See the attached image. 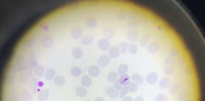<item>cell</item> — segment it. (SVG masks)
Here are the masks:
<instances>
[{
	"mask_svg": "<svg viewBox=\"0 0 205 101\" xmlns=\"http://www.w3.org/2000/svg\"><path fill=\"white\" fill-rule=\"evenodd\" d=\"M121 51L122 50L120 47L116 46H113L110 47L108 50V54L112 58H117L120 56Z\"/></svg>",
	"mask_w": 205,
	"mask_h": 101,
	"instance_id": "cell-1",
	"label": "cell"
},
{
	"mask_svg": "<svg viewBox=\"0 0 205 101\" xmlns=\"http://www.w3.org/2000/svg\"><path fill=\"white\" fill-rule=\"evenodd\" d=\"M110 56L108 55H102L99 58L98 60V65L101 67H106L108 66L110 64V61H111V59H110Z\"/></svg>",
	"mask_w": 205,
	"mask_h": 101,
	"instance_id": "cell-2",
	"label": "cell"
},
{
	"mask_svg": "<svg viewBox=\"0 0 205 101\" xmlns=\"http://www.w3.org/2000/svg\"><path fill=\"white\" fill-rule=\"evenodd\" d=\"M160 49V44L157 42H153L150 43L147 47V51L150 54H154Z\"/></svg>",
	"mask_w": 205,
	"mask_h": 101,
	"instance_id": "cell-3",
	"label": "cell"
},
{
	"mask_svg": "<svg viewBox=\"0 0 205 101\" xmlns=\"http://www.w3.org/2000/svg\"><path fill=\"white\" fill-rule=\"evenodd\" d=\"M108 38H101L98 43V47L102 51H106L110 46Z\"/></svg>",
	"mask_w": 205,
	"mask_h": 101,
	"instance_id": "cell-4",
	"label": "cell"
},
{
	"mask_svg": "<svg viewBox=\"0 0 205 101\" xmlns=\"http://www.w3.org/2000/svg\"><path fill=\"white\" fill-rule=\"evenodd\" d=\"M139 33L138 32L134 30H132L129 31L127 33V38L130 42H136L139 39Z\"/></svg>",
	"mask_w": 205,
	"mask_h": 101,
	"instance_id": "cell-5",
	"label": "cell"
},
{
	"mask_svg": "<svg viewBox=\"0 0 205 101\" xmlns=\"http://www.w3.org/2000/svg\"><path fill=\"white\" fill-rule=\"evenodd\" d=\"M146 82L150 85H153L158 80V74L156 72H151L147 75Z\"/></svg>",
	"mask_w": 205,
	"mask_h": 101,
	"instance_id": "cell-6",
	"label": "cell"
},
{
	"mask_svg": "<svg viewBox=\"0 0 205 101\" xmlns=\"http://www.w3.org/2000/svg\"><path fill=\"white\" fill-rule=\"evenodd\" d=\"M106 94H107L108 96H109L112 99H116L120 95V93L118 92V91L115 89L113 87H108L106 88Z\"/></svg>",
	"mask_w": 205,
	"mask_h": 101,
	"instance_id": "cell-7",
	"label": "cell"
},
{
	"mask_svg": "<svg viewBox=\"0 0 205 101\" xmlns=\"http://www.w3.org/2000/svg\"><path fill=\"white\" fill-rule=\"evenodd\" d=\"M72 55L76 59H80L83 56V50L79 47H75L72 51Z\"/></svg>",
	"mask_w": 205,
	"mask_h": 101,
	"instance_id": "cell-8",
	"label": "cell"
},
{
	"mask_svg": "<svg viewBox=\"0 0 205 101\" xmlns=\"http://www.w3.org/2000/svg\"><path fill=\"white\" fill-rule=\"evenodd\" d=\"M80 83L82 85L84 86V87L89 88L91 87L92 84V79L89 76L85 75L82 77L80 80Z\"/></svg>",
	"mask_w": 205,
	"mask_h": 101,
	"instance_id": "cell-9",
	"label": "cell"
},
{
	"mask_svg": "<svg viewBox=\"0 0 205 101\" xmlns=\"http://www.w3.org/2000/svg\"><path fill=\"white\" fill-rule=\"evenodd\" d=\"M88 73L90 76L93 77H97L100 75V68L95 65H91L89 67Z\"/></svg>",
	"mask_w": 205,
	"mask_h": 101,
	"instance_id": "cell-10",
	"label": "cell"
},
{
	"mask_svg": "<svg viewBox=\"0 0 205 101\" xmlns=\"http://www.w3.org/2000/svg\"><path fill=\"white\" fill-rule=\"evenodd\" d=\"M85 25L90 29H93L97 25V20L93 17H89L85 19Z\"/></svg>",
	"mask_w": 205,
	"mask_h": 101,
	"instance_id": "cell-11",
	"label": "cell"
},
{
	"mask_svg": "<svg viewBox=\"0 0 205 101\" xmlns=\"http://www.w3.org/2000/svg\"><path fill=\"white\" fill-rule=\"evenodd\" d=\"M150 39H151V36L149 34H144V35L142 36L140 40H139V45H140L141 47H146V46L147 45V44H148L149 41L150 40Z\"/></svg>",
	"mask_w": 205,
	"mask_h": 101,
	"instance_id": "cell-12",
	"label": "cell"
},
{
	"mask_svg": "<svg viewBox=\"0 0 205 101\" xmlns=\"http://www.w3.org/2000/svg\"><path fill=\"white\" fill-rule=\"evenodd\" d=\"M75 95L79 97H84L88 94V90L83 87H77L75 89Z\"/></svg>",
	"mask_w": 205,
	"mask_h": 101,
	"instance_id": "cell-13",
	"label": "cell"
},
{
	"mask_svg": "<svg viewBox=\"0 0 205 101\" xmlns=\"http://www.w3.org/2000/svg\"><path fill=\"white\" fill-rule=\"evenodd\" d=\"M118 82L122 85V86H127L130 83V78L128 75H120L118 78Z\"/></svg>",
	"mask_w": 205,
	"mask_h": 101,
	"instance_id": "cell-14",
	"label": "cell"
},
{
	"mask_svg": "<svg viewBox=\"0 0 205 101\" xmlns=\"http://www.w3.org/2000/svg\"><path fill=\"white\" fill-rule=\"evenodd\" d=\"M159 87H160L162 88H163V89H165V88H168L171 85V80L169 78H162L160 81H159Z\"/></svg>",
	"mask_w": 205,
	"mask_h": 101,
	"instance_id": "cell-15",
	"label": "cell"
},
{
	"mask_svg": "<svg viewBox=\"0 0 205 101\" xmlns=\"http://www.w3.org/2000/svg\"><path fill=\"white\" fill-rule=\"evenodd\" d=\"M94 40V36L92 35H85L81 40V43L84 46H88L91 44Z\"/></svg>",
	"mask_w": 205,
	"mask_h": 101,
	"instance_id": "cell-16",
	"label": "cell"
},
{
	"mask_svg": "<svg viewBox=\"0 0 205 101\" xmlns=\"http://www.w3.org/2000/svg\"><path fill=\"white\" fill-rule=\"evenodd\" d=\"M103 35L106 38L112 39L115 35V30L112 27H106L103 30Z\"/></svg>",
	"mask_w": 205,
	"mask_h": 101,
	"instance_id": "cell-17",
	"label": "cell"
},
{
	"mask_svg": "<svg viewBox=\"0 0 205 101\" xmlns=\"http://www.w3.org/2000/svg\"><path fill=\"white\" fill-rule=\"evenodd\" d=\"M128 71H129L128 65L125 63L121 64L119 66V67L118 68V73L120 75H126L127 73L128 72Z\"/></svg>",
	"mask_w": 205,
	"mask_h": 101,
	"instance_id": "cell-18",
	"label": "cell"
},
{
	"mask_svg": "<svg viewBox=\"0 0 205 101\" xmlns=\"http://www.w3.org/2000/svg\"><path fill=\"white\" fill-rule=\"evenodd\" d=\"M70 74L73 77H79L80 76L82 70L78 66H73L70 68Z\"/></svg>",
	"mask_w": 205,
	"mask_h": 101,
	"instance_id": "cell-19",
	"label": "cell"
},
{
	"mask_svg": "<svg viewBox=\"0 0 205 101\" xmlns=\"http://www.w3.org/2000/svg\"><path fill=\"white\" fill-rule=\"evenodd\" d=\"M118 73H117L115 71L110 72L107 76V80L108 81V82H110V83L116 82L115 81L117 80V79L118 78Z\"/></svg>",
	"mask_w": 205,
	"mask_h": 101,
	"instance_id": "cell-20",
	"label": "cell"
},
{
	"mask_svg": "<svg viewBox=\"0 0 205 101\" xmlns=\"http://www.w3.org/2000/svg\"><path fill=\"white\" fill-rule=\"evenodd\" d=\"M180 87H181V86H180V84L177 83H174V84L172 85L170 87V90H169L170 94L171 95H175V94H177V93L179 91Z\"/></svg>",
	"mask_w": 205,
	"mask_h": 101,
	"instance_id": "cell-21",
	"label": "cell"
},
{
	"mask_svg": "<svg viewBox=\"0 0 205 101\" xmlns=\"http://www.w3.org/2000/svg\"><path fill=\"white\" fill-rule=\"evenodd\" d=\"M131 78L134 81V82L138 84H141L143 82V78L140 74L134 73L131 76Z\"/></svg>",
	"mask_w": 205,
	"mask_h": 101,
	"instance_id": "cell-22",
	"label": "cell"
},
{
	"mask_svg": "<svg viewBox=\"0 0 205 101\" xmlns=\"http://www.w3.org/2000/svg\"><path fill=\"white\" fill-rule=\"evenodd\" d=\"M129 51L130 52L131 54H134L137 53V52L138 51V47L137 46V44H134V43L129 44Z\"/></svg>",
	"mask_w": 205,
	"mask_h": 101,
	"instance_id": "cell-23",
	"label": "cell"
},
{
	"mask_svg": "<svg viewBox=\"0 0 205 101\" xmlns=\"http://www.w3.org/2000/svg\"><path fill=\"white\" fill-rule=\"evenodd\" d=\"M127 87L130 92L135 93L137 90V85L135 82H130L127 85Z\"/></svg>",
	"mask_w": 205,
	"mask_h": 101,
	"instance_id": "cell-24",
	"label": "cell"
},
{
	"mask_svg": "<svg viewBox=\"0 0 205 101\" xmlns=\"http://www.w3.org/2000/svg\"><path fill=\"white\" fill-rule=\"evenodd\" d=\"M174 71V68L172 66H167L163 70L164 73L167 75H170L172 74H173Z\"/></svg>",
	"mask_w": 205,
	"mask_h": 101,
	"instance_id": "cell-25",
	"label": "cell"
},
{
	"mask_svg": "<svg viewBox=\"0 0 205 101\" xmlns=\"http://www.w3.org/2000/svg\"><path fill=\"white\" fill-rule=\"evenodd\" d=\"M164 63H165L167 66H170V65H172V64H175L176 61L170 58H167L165 59V60H164Z\"/></svg>",
	"mask_w": 205,
	"mask_h": 101,
	"instance_id": "cell-26",
	"label": "cell"
},
{
	"mask_svg": "<svg viewBox=\"0 0 205 101\" xmlns=\"http://www.w3.org/2000/svg\"><path fill=\"white\" fill-rule=\"evenodd\" d=\"M156 100H158V101H163V100H167V96L165 94H158L157 97H156Z\"/></svg>",
	"mask_w": 205,
	"mask_h": 101,
	"instance_id": "cell-27",
	"label": "cell"
},
{
	"mask_svg": "<svg viewBox=\"0 0 205 101\" xmlns=\"http://www.w3.org/2000/svg\"><path fill=\"white\" fill-rule=\"evenodd\" d=\"M169 55L172 58H177L178 56V52L174 49H171L169 51Z\"/></svg>",
	"mask_w": 205,
	"mask_h": 101,
	"instance_id": "cell-28",
	"label": "cell"
},
{
	"mask_svg": "<svg viewBox=\"0 0 205 101\" xmlns=\"http://www.w3.org/2000/svg\"><path fill=\"white\" fill-rule=\"evenodd\" d=\"M144 99H143L142 97H137L135 99V100H138V101H143Z\"/></svg>",
	"mask_w": 205,
	"mask_h": 101,
	"instance_id": "cell-29",
	"label": "cell"
}]
</instances>
